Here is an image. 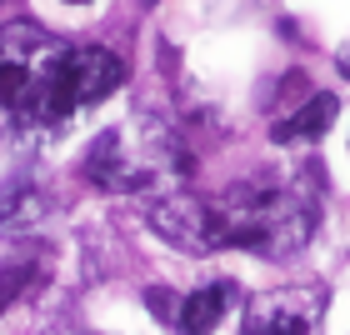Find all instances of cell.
Returning <instances> with one entry per match:
<instances>
[{"label": "cell", "instance_id": "cell-1", "mask_svg": "<svg viewBox=\"0 0 350 335\" xmlns=\"http://www.w3.org/2000/svg\"><path fill=\"white\" fill-rule=\"evenodd\" d=\"M125 66L100 45H60L40 25L0 30V135H45L120 90Z\"/></svg>", "mask_w": 350, "mask_h": 335}, {"label": "cell", "instance_id": "cell-2", "mask_svg": "<svg viewBox=\"0 0 350 335\" xmlns=\"http://www.w3.org/2000/svg\"><path fill=\"white\" fill-rule=\"evenodd\" d=\"M150 226L170 245L190 255L205 250H250V255H291L300 250L321 226V205L291 180H245L220 196H185L170 190L150 205Z\"/></svg>", "mask_w": 350, "mask_h": 335}, {"label": "cell", "instance_id": "cell-3", "mask_svg": "<svg viewBox=\"0 0 350 335\" xmlns=\"http://www.w3.org/2000/svg\"><path fill=\"white\" fill-rule=\"evenodd\" d=\"M185 170H190L185 150L175 146V135L150 116H135V120L116 125V131H105L90 146V161H85V175L95 185L125 190V196H146V190L175 185Z\"/></svg>", "mask_w": 350, "mask_h": 335}, {"label": "cell", "instance_id": "cell-4", "mask_svg": "<svg viewBox=\"0 0 350 335\" xmlns=\"http://www.w3.org/2000/svg\"><path fill=\"white\" fill-rule=\"evenodd\" d=\"M245 335H321V291L280 285L245 306Z\"/></svg>", "mask_w": 350, "mask_h": 335}, {"label": "cell", "instance_id": "cell-5", "mask_svg": "<svg viewBox=\"0 0 350 335\" xmlns=\"http://www.w3.org/2000/svg\"><path fill=\"white\" fill-rule=\"evenodd\" d=\"M230 300H235L230 285H205V291L185 295L180 310H175V330H180V335H211L230 315Z\"/></svg>", "mask_w": 350, "mask_h": 335}, {"label": "cell", "instance_id": "cell-6", "mask_svg": "<svg viewBox=\"0 0 350 335\" xmlns=\"http://www.w3.org/2000/svg\"><path fill=\"white\" fill-rule=\"evenodd\" d=\"M336 95H315V100H306L295 110V116H285L275 125V140L280 146H306V140H321L330 125H336Z\"/></svg>", "mask_w": 350, "mask_h": 335}, {"label": "cell", "instance_id": "cell-7", "mask_svg": "<svg viewBox=\"0 0 350 335\" xmlns=\"http://www.w3.org/2000/svg\"><path fill=\"white\" fill-rule=\"evenodd\" d=\"M40 215H45V196L36 185L15 180L0 190V235H25L30 226H40Z\"/></svg>", "mask_w": 350, "mask_h": 335}, {"label": "cell", "instance_id": "cell-8", "mask_svg": "<svg viewBox=\"0 0 350 335\" xmlns=\"http://www.w3.org/2000/svg\"><path fill=\"white\" fill-rule=\"evenodd\" d=\"M21 285H25V270H0V310L21 295Z\"/></svg>", "mask_w": 350, "mask_h": 335}, {"label": "cell", "instance_id": "cell-9", "mask_svg": "<svg viewBox=\"0 0 350 335\" xmlns=\"http://www.w3.org/2000/svg\"><path fill=\"white\" fill-rule=\"evenodd\" d=\"M70 5H85V0H70Z\"/></svg>", "mask_w": 350, "mask_h": 335}]
</instances>
